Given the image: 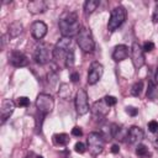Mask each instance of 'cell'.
<instances>
[{
	"mask_svg": "<svg viewBox=\"0 0 158 158\" xmlns=\"http://www.w3.org/2000/svg\"><path fill=\"white\" fill-rule=\"evenodd\" d=\"M77 42L80 49L85 53H91L95 49V42L93 38V33L88 27H81L79 33L77 35Z\"/></svg>",
	"mask_w": 158,
	"mask_h": 158,
	"instance_id": "obj_2",
	"label": "cell"
},
{
	"mask_svg": "<svg viewBox=\"0 0 158 158\" xmlns=\"http://www.w3.org/2000/svg\"><path fill=\"white\" fill-rule=\"evenodd\" d=\"M152 20H153V22H158V1L156 2V7H154V11H153V15H152Z\"/></svg>",
	"mask_w": 158,
	"mask_h": 158,
	"instance_id": "obj_35",
	"label": "cell"
},
{
	"mask_svg": "<svg viewBox=\"0 0 158 158\" xmlns=\"http://www.w3.org/2000/svg\"><path fill=\"white\" fill-rule=\"evenodd\" d=\"M128 56V47L125 44H118L114 48L112 52V59L115 62H121L123 59H126Z\"/></svg>",
	"mask_w": 158,
	"mask_h": 158,
	"instance_id": "obj_17",
	"label": "cell"
},
{
	"mask_svg": "<svg viewBox=\"0 0 158 158\" xmlns=\"http://www.w3.org/2000/svg\"><path fill=\"white\" fill-rule=\"evenodd\" d=\"M86 143H88V149L90 154L99 156L105 147V138L99 132H91L86 138Z\"/></svg>",
	"mask_w": 158,
	"mask_h": 158,
	"instance_id": "obj_3",
	"label": "cell"
},
{
	"mask_svg": "<svg viewBox=\"0 0 158 158\" xmlns=\"http://www.w3.org/2000/svg\"><path fill=\"white\" fill-rule=\"evenodd\" d=\"M17 105L21 107H27L30 105V99L27 96H20L17 100Z\"/></svg>",
	"mask_w": 158,
	"mask_h": 158,
	"instance_id": "obj_27",
	"label": "cell"
},
{
	"mask_svg": "<svg viewBox=\"0 0 158 158\" xmlns=\"http://www.w3.org/2000/svg\"><path fill=\"white\" fill-rule=\"evenodd\" d=\"M126 20V10L123 6H116L111 10L110 19L107 22V30L110 32L116 31Z\"/></svg>",
	"mask_w": 158,
	"mask_h": 158,
	"instance_id": "obj_4",
	"label": "cell"
},
{
	"mask_svg": "<svg viewBox=\"0 0 158 158\" xmlns=\"http://www.w3.org/2000/svg\"><path fill=\"white\" fill-rule=\"evenodd\" d=\"M79 78H80V77H79V73H78V72H73V73L70 74V80H72L73 83H77V81L79 80Z\"/></svg>",
	"mask_w": 158,
	"mask_h": 158,
	"instance_id": "obj_36",
	"label": "cell"
},
{
	"mask_svg": "<svg viewBox=\"0 0 158 158\" xmlns=\"http://www.w3.org/2000/svg\"><path fill=\"white\" fill-rule=\"evenodd\" d=\"M36 158H43V157H42V156H37Z\"/></svg>",
	"mask_w": 158,
	"mask_h": 158,
	"instance_id": "obj_39",
	"label": "cell"
},
{
	"mask_svg": "<svg viewBox=\"0 0 158 158\" xmlns=\"http://www.w3.org/2000/svg\"><path fill=\"white\" fill-rule=\"evenodd\" d=\"M74 151H75L77 153L83 154V153H85L86 147H85V144H84V143H81V142H77V143H75V146H74Z\"/></svg>",
	"mask_w": 158,
	"mask_h": 158,
	"instance_id": "obj_28",
	"label": "cell"
},
{
	"mask_svg": "<svg viewBox=\"0 0 158 158\" xmlns=\"http://www.w3.org/2000/svg\"><path fill=\"white\" fill-rule=\"evenodd\" d=\"M69 136L67 133H57L53 136V142L57 146H67L69 143Z\"/></svg>",
	"mask_w": 158,
	"mask_h": 158,
	"instance_id": "obj_22",
	"label": "cell"
},
{
	"mask_svg": "<svg viewBox=\"0 0 158 158\" xmlns=\"http://www.w3.org/2000/svg\"><path fill=\"white\" fill-rule=\"evenodd\" d=\"M142 48H143L144 52H151V51L154 49V43L151 42V41H147V42L143 43V47H142Z\"/></svg>",
	"mask_w": 158,
	"mask_h": 158,
	"instance_id": "obj_31",
	"label": "cell"
},
{
	"mask_svg": "<svg viewBox=\"0 0 158 158\" xmlns=\"http://www.w3.org/2000/svg\"><path fill=\"white\" fill-rule=\"evenodd\" d=\"M57 78H58V75H57L56 72H51V73H48V81H49L52 85H54V84L57 83Z\"/></svg>",
	"mask_w": 158,
	"mask_h": 158,
	"instance_id": "obj_32",
	"label": "cell"
},
{
	"mask_svg": "<svg viewBox=\"0 0 158 158\" xmlns=\"http://www.w3.org/2000/svg\"><path fill=\"white\" fill-rule=\"evenodd\" d=\"M49 57H51V48L48 43H40L33 52V58L36 60V63L38 64H46L49 62Z\"/></svg>",
	"mask_w": 158,
	"mask_h": 158,
	"instance_id": "obj_8",
	"label": "cell"
},
{
	"mask_svg": "<svg viewBox=\"0 0 158 158\" xmlns=\"http://www.w3.org/2000/svg\"><path fill=\"white\" fill-rule=\"evenodd\" d=\"M58 94H59V96H60L62 99H64V100H68V99L70 98V94H72V89H70V86H69L68 84L63 83V84H60V86H59Z\"/></svg>",
	"mask_w": 158,
	"mask_h": 158,
	"instance_id": "obj_24",
	"label": "cell"
},
{
	"mask_svg": "<svg viewBox=\"0 0 158 158\" xmlns=\"http://www.w3.org/2000/svg\"><path fill=\"white\" fill-rule=\"evenodd\" d=\"M72 38L69 37H60L58 40V42L56 43L54 48L52 49V57L56 62H59V60H64L65 59V56H67V52L72 48Z\"/></svg>",
	"mask_w": 158,
	"mask_h": 158,
	"instance_id": "obj_5",
	"label": "cell"
},
{
	"mask_svg": "<svg viewBox=\"0 0 158 158\" xmlns=\"http://www.w3.org/2000/svg\"><path fill=\"white\" fill-rule=\"evenodd\" d=\"M75 111L78 115H85L89 111V102H88V94L85 90L79 89L75 94Z\"/></svg>",
	"mask_w": 158,
	"mask_h": 158,
	"instance_id": "obj_7",
	"label": "cell"
},
{
	"mask_svg": "<svg viewBox=\"0 0 158 158\" xmlns=\"http://www.w3.org/2000/svg\"><path fill=\"white\" fill-rule=\"evenodd\" d=\"M102 74H104V67L99 62H93L90 64L89 73H88V84L89 85L96 84L101 79Z\"/></svg>",
	"mask_w": 158,
	"mask_h": 158,
	"instance_id": "obj_10",
	"label": "cell"
},
{
	"mask_svg": "<svg viewBox=\"0 0 158 158\" xmlns=\"http://www.w3.org/2000/svg\"><path fill=\"white\" fill-rule=\"evenodd\" d=\"M143 137H144V133L138 126H132L127 131V141L132 144H139Z\"/></svg>",
	"mask_w": 158,
	"mask_h": 158,
	"instance_id": "obj_14",
	"label": "cell"
},
{
	"mask_svg": "<svg viewBox=\"0 0 158 158\" xmlns=\"http://www.w3.org/2000/svg\"><path fill=\"white\" fill-rule=\"evenodd\" d=\"M36 106H37L38 111L44 116V115L52 112V110L54 107V100L49 94L41 93L36 99Z\"/></svg>",
	"mask_w": 158,
	"mask_h": 158,
	"instance_id": "obj_6",
	"label": "cell"
},
{
	"mask_svg": "<svg viewBox=\"0 0 158 158\" xmlns=\"http://www.w3.org/2000/svg\"><path fill=\"white\" fill-rule=\"evenodd\" d=\"M75 60H74V49L70 48L68 52H67V56H65V59H64V65L67 68H72L74 65Z\"/></svg>",
	"mask_w": 158,
	"mask_h": 158,
	"instance_id": "obj_25",
	"label": "cell"
},
{
	"mask_svg": "<svg viewBox=\"0 0 158 158\" xmlns=\"http://www.w3.org/2000/svg\"><path fill=\"white\" fill-rule=\"evenodd\" d=\"M99 5H100V0H86L84 2V12H85V15L93 14L98 9Z\"/></svg>",
	"mask_w": 158,
	"mask_h": 158,
	"instance_id": "obj_20",
	"label": "cell"
},
{
	"mask_svg": "<svg viewBox=\"0 0 158 158\" xmlns=\"http://www.w3.org/2000/svg\"><path fill=\"white\" fill-rule=\"evenodd\" d=\"M47 25L43 22V21H36L32 23V27H31V33H32V37L35 40H42L46 33H47Z\"/></svg>",
	"mask_w": 158,
	"mask_h": 158,
	"instance_id": "obj_13",
	"label": "cell"
},
{
	"mask_svg": "<svg viewBox=\"0 0 158 158\" xmlns=\"http://www.w3.org/2000/svg\"><path fill=\"white\" fill-rule=\"evenodd\" d=\"M154 81L156 84H158V68L156 69V73H154Z\"/></svg>",
	"mask_w": 158,
	"mask_h": 158,
	"instance_id": "obj_38",
	"label": "cell"
},
{
	"mask_svg": "<svg viewBox=\"0 0 158 158\" xmlns=\"http://www.w3.org/2000/svg\"><path fill=\"white\" fill-rule=\"evenodd\" d=\"M109 111H110V106L105 102L104 99L95 101L91 107V114L94 118H104L109 114Z\"/></svg>",
	"mask_w": 158,
	"mask_h": 158,
	"instance_id": "obj_11",
	"label": "cell"
},
{
	"mask_svg": "<svg viewBox=\"0 0 158 158\" xmlns=\"http://www.w3.org/2000/svg\"><path fill=\"white\" fill-rule=\"evenodd\" d=\"M58 26L62 37H69V38L77 36L81 28L78 20V15L73 11H64L58 20Z\"/></svg>",
	"mask_w": 158,
	"mask_h": 158,
	"instance_id": "obj_1",
	"label": "cell"
},
{
	"mask_svg": "<svg viewBox=\"0 0 158 158\" xmlns=\"http://www.w3.org/2000/svg\"><path fill=\"white\" fill-rule=\"evenodd\" d=\"M111 152H112V153H118V152H120V147H118L117 144H112V146H111Z\"/></svg>",
	"mask_w": 158,
	"mask_h": 158,
	"instance_id": "obj_37",
	"label": "cell"
},
{
	"mask_svg": "<svg viewBox=\"0 0 158 158\" xmlns=\"http://www.w3.org/2000/svg\"><path fill=\"white\" fill-rule=\"evenodd\" d=\"M72 135H73V136H75V137H80V136H83V131H81V128H80V127L75 126V127H73V128H72Z\"/></svg>",
	"mask_w": 158,
	"mask_h": 158,
	"instance_id": "obj_33",
	"label": "cell"
},
{
	"mask_svg": "<svg viewBox=\"0 0 158 158\" xmlns=\"http://www.w3.org/2000/svg\"><path fill=\"white\" fill-rule=\"evenodd\" d=\"M136 153H137V156L141 157V158H151V157H152V154H151L148 147H147L146 144H143V143L137 144V147H136Z\"/></svg>",
	"mask_w": 158,
	"mask_h": 158,
	"instance_id": "obj_23",
	"label": "cell"
},
{
	"mask_svg": "<svg viewBox=\"0 0 158 158\" xmlns=\"http://www.w3.org/2000/svg\"><path fill=\"white\" fill-rule=\"evenodd\" d=\"M127 131L128 130H125V127L121 126V125H117V123L111 125V136H112V138L123 141L125 138H127Z\"/></svg>",
	"mask_w": 158,
	"mask_h": 158,
	"instance_id": "obj_18",
	"label": "cell"
},
{
	"mask_svg": "<svg viewBox=\"0 0 158 158\" xmlns=\"http://www.w3.org/2000/svg\"><path fill=\"white\" fill-rule=\"evenodd\" d=\"M142 89H143V81L142 80L136 81L131 88V95L132 96H139L142 93Z\"/></svg>",
	"mask_w": 158,
	"mask_h": 158,
	"instance_id": "obj_26",
	"label": "cell"
},
{
	"mask_svg": "<svg viewBox=\"0 0 158 158\" xmlns=\"http://www.w3.org/2000/svg\"><path fill=\"white\" fill-rule=\"evenodd\" d=\"M104 100H105V102H106L109 106H114V105H116V102H117V99H116L115 96H112V95H106V96L104 98Z\"/></svg>",
	"mask_w": 158,
	"mask_h": 158,
	"instance_id": "obj_29",
	"label": "cell"
},
{
	"mask_svg": "<svg viewBox=\"0 0 158 158\" xmlns=\"http://www.w3.org/2000/svg\"><path fill=\"white\" fill-rule=\"evenodd\" d=\"M27 9H28V11L31 14L38 15V14H43L48 9V5H47V2L44 0H33V1L28 2Z\"/></svg>",
	"mask_w": 158,
	"mask_h": 158,
	"instance_id": "obj_16",
	"label": "cell"
},
{
	"mask_svg": "<svg viewBox=\"0 0 158 158\" xmlns=\"http://www.w3.org/2000/svg\"><path fill=\"white\" fill-rule=\"evenodd\" d=\"M147 99L151 101H154L158 99V89L153 81L148 83V89H147Z\"/></svg>",
	"mask_w": 158,
	"mask_h": 158,
	"instance_id": "obj_21",
	"label": "cell"
},
{
	"mask_svg": "<svg viewBox=\"0 0 158 158\" xmlns=\"http://www.w3.org/2000/svg\"><path fill=\"white\" fill-rule=\"evenodd\" d=\"M15 110V104L12 100L6 99L2 101L1 104V109H0V114H1V123H5V121L12 115Z\"/></svg>",
	"mask_w": 158,
	"mask_h": 158,
	"instance_id": "obj_15",
	"label": "cell"
},
{
	"mask_svg": "<svg viewBox=\"0 0 158 158\" xmlns=\"http://www.w3.org/2000/svg\"><path fill=\"white\" fill-rule=\"evenodd\" d=\"M23 31V26L20 21H14L10 26H9V36L10 38H16L17 36H20Z\"/></svg>",
	"mask_w": 158,
	"mask_h": 158,
	"instance_id": "obj_19",
	"label": "cell"
},
{
	"mask_svg": "<svg viewBox=\"0 0 158 158\" xmlns=\"http://www.w3.org/2000/svg\"><path fill=\"white\" fill-rule=\"evenodd\" d=\"M126 112H127L128 115H131V116H136L137 112H138V110L135 109L133 106H127V107H126Z\"/></svg>",
	"mask_w": 158,
	"mask_h": 158,
	"instance_id": "obj_34",
	"label": "cell"
},
{
	"mask_svg": "<svg viewBox=\"0 0 158 158\" xmlns=\"http://www.w3.org/2000/svg\"><path fill=\"white\" fill-rule=\"evenodd\" d=\"M9 63L16 68H21V67H26L28 64V59L27 57L20 52V51H12L9 54Z\"/></svg>",
	"mask_w": 158,
	"mask_h": 158,
	"instance_id": "obj_12",
	"label": "cell"
},
{
	"mask_svg": "<svg viewBox=\"0 0 158 158\" xmlns=\"http://www.w3.org/2000/svg\"><path fill=\"white\" fill-rule=\"evenodd\" d=\"M131 58H132V63H133L136 69L142 68L144 62H146L144 51H143V48L137 42L132 43V46H131Z\"/></svg>",
	"mask_w": 158,
	"mask_h": 158,
	"instance_id": "obj_9",
	"label": "cell"
},
{
	"mask_svg": "<svg viewBox=\"0 0 158 158\" xmlns=\"http://www.w3.org/2000/svg\"><path fill=\"white\" fill-rule=\"evenodd\" d=\"M148 130L152 132V133H157L158 132V122L157 121H149L148 122Z\"/></svg>",
	"mask_w": 158,
	"mask_h": 158,
	"instance_id": "obj_30",
	"label": "cell"
}]
</instances>
